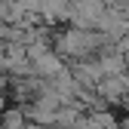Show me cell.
I'll use <instances>...</instances> for the list:
<instances>
[{
    "instance_id": "obj_1",
    "label": "cell",
    "mask_w": 129,
    "mask_h": 129,
    "mask_svg": "<svg viewBox=\"0 0 129 129\" xmlns=\"http://www.w3.org/2000/svg\"><path fill=\"white\" fill-rule=\"evenodd\" d=\"M92 37L89 34H80V31H71L68 37H64V43H61V49L64 52H86V49H92Z\"/></svg>"
}]
</instances>
